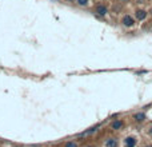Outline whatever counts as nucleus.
<instances>
[{
  "instance_id": "1",
  "label": "nucleus",
  "mask_w": 152,
  "mask_h": 147,
  "mask_svg": "<svg viewBox=\"0 0 152 147\" xmlns=\"http://www.w3.org/2000/svg\"><path fill=\"white\" fill-rule=\"evenodd\" d=\"M122 23L125 27H132L135 24V19L131 16V15H125V16H123V19H122Z\"/></svg>"
},
{
  "instance_id": "2",
  "label": "nucleus",
  "mask_w": 152,
  "mask_h": 147,
  "mask_svg": "<svg viewBox=\"0 0 152 147\" xmlns=\"http://www.w3.org/2000/svg\"><path fill=\"white\" fill-rule=\"evenodd\" d=\"M136 143H138V141H136L135 136H128V138H125V141H124V146L125 147H135Z\"/></svg>"
},
{
  "instance_id": "3",
  "label": "nucleus",
  "mask_w": 152,
  "mask_h": 147,
  "mask_svg": "<svg viewBox=\"0 0 152 147\" xmlns=\"http://www.w3.org/2000/svg\"><path fill=\"white\" fill-rule=\"evenodd\" d=\"M135 16L138 20H144L147 18V11H144V10H138L135 12Z\"/></svg>"
},
{
  "instance_id": "4",
  "label": "nucleus",
  "mask_w": 152,
  "mask_h": 147,
  "mask_svg": "<svg viewBox=\"0 0 152 147\" xmlns=\"http://www.w3.org/2000/svg\"><path fill=\"white\" fill-rule=\"evenodd\" d=\"M124 126V123H123V120H114L111 123V128L112 130H120Z\"/></svg>"
},
{
  "instance_id": "5",
  "label": "nucleus",
  "mask_w": 152,
  "mask_h": 147,
  "mask_svg": "<svg viewBox=\"0 0 152 147\" xmlns=\"http://www.w3.org/2000/svg\"><path fill=\"white\" fill-rule=\"evenodd\" d=\"M107 12H108V10H107L106 5H98V7H96V13L100 15V16H104Z\"/></svg>"
},
{
  "instance_id": "6",
  "label": "nucleus",
  "mask_w": 152,
  "mask_h": 147,
  "mask_svg": "<svg viewBox=\"0 0 152 147\" xmlns=\"http://www.w3.org/2000/svg\"><path fill=\"white\" fill-rule=\"evenodd\" d=\"M98 128H99V126H95V127H91L90 130H87V131H84V133H82V134H79V136H87V135H91V134L96 133V131H98Z\"/></svg>"
},
{
  "instance_id": "7",
  "label": "nucleus",
  "mask_w": 152,
  "mask_h": 147,
  "mask_svg": "<svg viewBox=\"0 0 152 147\" xmlns=\"http://www.w3.org/2000/svg\"><path fill=\"white\" fill-rule=\"evenodd\" d=\"M106 147H117V141L115 138H109L106 141Z\"/></svg>"
},
{
  "instance_id": "8",
  "label": "nucleus",
  "mask_w": 152,
  "mask_h": 147,
  "mask_svg": "<svg viewBox=\"0 0 152 147\" xmlns=\"http://www.w3.org/2000/svg\"><path fill=\"white\" fill-rule=\"evenodd\" d=\"M135 120L136 122H143L144 119H146V115H144L143 112H138V114H135Z\"/></svg>"
},
{
  "instance_id": "9",
  "label": "nucleus",
  "mask_w": 152,
  "mask_h": 147,
  "mask_svg": "<svg viewBox=\"0 0 152 147\" xmlns=\"http://www.w3.org/2000/svg\"><path fill=\"white\" fill-rule=\"evenodd\" d=\"M66 147H77V144L75 142H67L66 143Z\"/></svg>"
},
{
  "instance_id": "10",
  "label": "nucleus",
  "mask_w": 152,
  "mask_h": 147,
  "mask_svg": "<svg viewBox=\"0 0 152 147\" xmlns=\"http://www.w3.org/2000/svg\"><path fill=\"white\" fill-rule=\"evenodd\" d=\"M87 3H88V0H77L79 5H87Z\"/></svg>"
},
{
  "instance_id": "11",
  "label": "nucleus",
  "mask_w": 152,
  "mask_h": 147,
  "mask_svg": "<svg viewBox=\"0 0 152 147\" xmlns=\"http://www.w3.org/2000/svg\"><path fill=\"white\" fill-rule=\"evenodd\" d=\"M148 134H149V135H152V126L148 128Z\"/></svg>"
},
{
  "instance_id": "12",
  "label": "nucleus",
  "mask_w": 152,
  "mask_h": 147,
  "mask_svg": "<svg viewBox=\"0 0 152 147\" xmlns=\"http://www.w3.org/2000/svg\"><path fill=\"white\" fill-rule=\"evenodd\" d=\"M31 147H40V146H37V144H36V146H31Z\"/></svg>"
},
{
  "instance_id": "13",
  "label": "nucleus",
  "mask_w": 152,
  "mask_h": 147,
  "mask_svg": "<svg viewBox=\"0 0 152 147\" xmlns=\"http://www.w3.org/2000/svg\"><path fill=\"white\" fill-rule=\"evenodd\" d=\"M122 2H128V0H122Z\"/></svg>"
},
{
  "instance_id": "14",
  "label": "nucleus",
  "mask_w": 152,
  "mask_h": 147,
  "mask_svg": "<svg viewBox=\"0 0 152 147\" xmlns=\"http://www.w3.org/2000/svg\"><path fill=\"white\" fill-rule=\"evenodd\" d=\"M68 2H74V0H68Z\"/></svg>"
}]
</instances>
